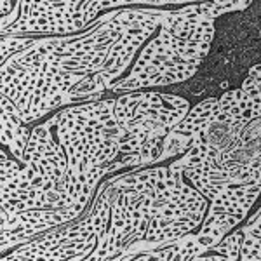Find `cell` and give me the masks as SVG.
Wrapping results in <instances>:
<instances>
[{
	"label": "cell",
	"mask_w": 261,
	"mask_h": 261,
	"mask_svg": "<svg viewBox=\"0 0 261 261\" xmlns=\"http://www.w3.org/2000/svg\"><path fill=\"white\" fill-rule=\"evenodd\" d=\"M125 24L120 9L108 11L79 35L42 37L33 47L14 54L7 61L23 66L49 63L75 73H96L103 68L108 53L124 33Z\"/></svg>",
	"instance_id": "2"
},
{
	"label": "cell",
	"mask_w": 261,
	"mask_h": 261,
	"mask_svg": "<svg viewBox=\"0 0 261 261\" xmlns=\"http://www.w3.org/2000/svg\"><path fill=\"white\" fill-rule=\"evenodd\" d=\"M247 77L256 79V81L261 82V63H258V65H254V66H251L249 71H247Z\"/></svg>",
	"instance_id": "28"
},
{
	"label": "cell",
	"mask_w": 261,
	"mask_h": 261,
	"mask_svg": "<svg viewBox=\"0 0 261 261\" xmlns=\"http://www.w3.org/2000/svg\"><path fill=\"white\" fill-rule=\"evenodd\" d=\"M39 39H33V37L27 35H4L2 42H0V47H2V63H6L11 56L23 50L33 47Z\"/></svg>",
	"instance_id": "20"
},
{
	"label": "cell",
	"mask_w": 261,
	"mask_h": 261,
	"mask_svg": "<svg viewBox=\"0 0 261 261\" xmlns=\"http://www.w3.org/2000/svg\"><path fill=\"white\" fill-rule=\"evenodd\" d=\"M258 216H261V211H259L258 214H256V216H254V218H258Z\"/></svg>",
	"instance_id": "29"
},
{
	"label": "cell",
	"mask_w": 261,
	"mask_h": 261,
	"mask_svg": "<svg viewBox=\"0 0 261 261\" xmlns=\"http://www.w3.org/2000/svg\"><path fill=\"white\" fill-rule=\"evenodd\" d=\"M190 112V103L176 94L157 91L124 92L115 98V113L122 125L136 120H150L174 129Z\"/></svg>",
	"instance_id": "12"
},
{
	"label": "cell",
	"mask_w": 261,
	"mask_h": 261,
	"mask_svg": "<svg viewBox=\"0 0 261 261\" xmlns=\"http://www.w3.org/2000/svg\"><path fill=\"white\" fill-rule=\"evenodd\" d=\"M84 75L49 63L23 66L6 61L0 66V92L14 103L21 119L30 124L45 113L66 107V92Z\"/></svg>",
	"instance_id": "3"
},
{
	"label": "cell",
	"mask_w": 261,
	"mask_h": 261,
	"mask_svg": "<svg viewBox=\"0 0 261 261\" xmlns=\"http://www.w3.org/2000/svg\"><path fill=\"white\" fill-rule=\"evenodd\" d=\"M16 9H19V0H2V18H7Z\"/></svg>",
	"instance_id": "26"
},
{
	"label": "cell",
	"mask_w": 261,
	"mask_h": 261,
	"mask_svg": "<svg viewBox=\"0 0 261 261\" xmlns=\"http://www.w3.org/2000/svg\"><path fill=\"white\" fill-rule=\"evenodd\" d=\"M155 195L150 192L115 190L112 200L110 225L98 247L91 252L87 261L115 259L133 244L145 239L153 214Z\"/></svg>",
	"instance_id": "5"
},
{
	"label": "cell",
	"mask_w": 261,
	"mask_h": 261,
	"mask_svg": "<svg viewBox=\"0 0 261 261\" xmlns=\"http://www.w3.org/2000/svg\"><path fill=\"white\" fill-rule=\"evenodd\" d=\"M127 2L129 0H84L79 9H81V12L86 16L89 23H94L101 11H112L113 7L124 6Z\"/></svg>",
	"instance_id": "21"
},
{
	"label": "cell",
	"mask_w": 261,
	"mask_h": 261,
	"mask_svg": "<svg viewBox=\"0 0 261 261\" xmlns=\"http://www.w3.org/2000/svg\"><path fill=\"white\" fill-rule=\"evenodd\" d=\"M56 136L68 159L70 178L115 161L125 129L117 119L115 98L87 101L58 112Z\"/></svg>",
	"instance_id": "1"
},
{
	"label": "cell",
	"mask_w": 261,
	"mask_h": 261,
	"mask_svg": "<svg viewBox=\"0 0 261 261\" xmlns=\"http://www.w3.org/2000/svg\"><path fill=\"white\" fill-rule=\"evenodd\" d=\"M218 105H220V98H205L195 107L190 108L183 120L178 125H174L176 133L188 134V136H195V134L202 133L209 124L214 120V115L218 112Z\"/></svg>",
	"instance_id": "17"
},
{
	"label": "cell",
	"mask_w": 261,
	"mask_h": 261,
	"mask_svg": "<svg viewBox=\"0 0 261 261\" xmlns=\"http://www.w3.org/2000/svg\"><path fill=\"white\" fill-rule=\"evenodd\" d=\"M89 202H79L68 207H42L30 209L12 216H0V249L2 252L14 249L32 241L37 235L68 225L82 216Z\"/></svg>",
	"instance_id": "11"
},
{
	"label": "cell",
	"mask_w": 261,
	"mask_h": 261,
	"mask_svg": "<svg viewBox=\"0 0 261 261\" xmlns=\"http://www.w3.org/2000/svg\"><path fill=\"white\" fill-rule=\"evenodd\" d=\"M242 261H261V239L246 235L241 249Z\"/></svg>",
	"instance_id": "22"
},
{
	"label": "cell",
	"mask_w": 261,
	"mask_h": 261,
	"mask_svg": "<svg viewBox=\"0 0 261 261\" xmlns=\"http://www.w3.org/2000/svg\"><path fill=\"white\" fill-rule=\"evenodd\" d=\"M246 235H252V237H259L261 239V216L254 218V221H251L249 225L244 226Z\"/></svg>",
	"instance_id": "25"
},
{
	"label": "cell",
	"mask_w": 261,
	"mask_h": 261,
	"mask_svg": "<svg viewBox=\"0 0 261 261\" xmlns=\"http://www.w3.org/2000/svg\"><path fill=\"white\" fill-rule=\"evenodd\" d=\"M244 239H246V231L244 226L239 230H231L225 237L221 239L218 244H214L213 247H209L204 254H200L197 259H205V261H216V259H228L235 261L241 259V249Z\"/></svg>",
	"instance_id": "18"
},
{
	"label": "cell",
	"mask_w": 261,
	"mask_h": 261,
	"mask_svg": "<svg viewBox=\"0 0 261 261\" xmlns=\"http://www.w3.org/2000/svg\"><path fill=\"white\" fill-rule=\"evenodd\" d=\"M30 136L32 130H28L27 122L19 117V110L7 96H2V146L11 151L12 157L21 161Z\"/></svg>",
	"instance_id": "15"
},
{
	"label": "cell",
	"mask_w": 261,
	"mask_h": 261,
	"mask_svg": "<svg viewBox=\"0 0 261 261\" xmlns=\"http://www.w3.org/2000/svg\"><path fill=\"white\" fill-rule=\"evenodd\" d=\"M261 115V82L246 77L239 89L226 91L220 96L216 122H251Z\"/></svg>",
	"instance_id": "14"
},
{
	"label": "cell",
	"mask_w": 261,
	"mask_h": 261,
	"mask_svg": "<svg viewBox=\"0 0 261 261\" xmlns=\"http://www.w3.org/2000/svg\"><path fill=\"white\" fill-rule=\"evenodd\" d=\"M192 141H193V136L171 130V133L166 136V140H164L162 153H161V157H159L157 164L162 161H167V159H171V157H176V155H179V153L183 155L185 151L192 146Z\"/></svg>",
	"instance_id": "19"
},
{
	"label": "cell",
	"mask_w": 261,
	"mask_h": 261,
	"mask_svg": "<svg viewBox=\"0 0 261 261\" xmlns=\"http://www.w3.org/2000/svg\"><path fill=\"white\" fill-rule=\"evenodd\" d=\"M120 12L127 24H125V30L120 35V39L113 44L112 50L108 53L103 68L99 70L108 91L119 81L120 75L129 68L130 63L136 58V53L143 49L145 42L159 30L164 16V9H157V7L155 9L134 7V9H120Z\"/></svg>",
	"instance_id": "9"
},
{
	"label": "cell",
	"mask_w": 261,
	"mask_h": 261,
	"mask_svg": "<svg viewBox=\"0 0 261 261\" xmlns=\"http://www.w3.org/2000/svg\"><path fill=\"white\" fill-rule=\"evenodd\" d=\"M207 211L209 200L195 187L185 178L176 181L155 195L153 214L145 241L162 246L193 233L199 230Z\"/></svg>",
	"instance_id": "4"
},
{
	"label": "cell",
	"mask_w": 261,
	"mask_h": 261,
	"mask_svg": "<svg viewBox=\"0 0 261 261\" xmlns=\"http://www.w3.org/2000/svg\"><path fill=\"white\" fill-rule=\"evenodd\" d=\"M50 2L58 4V6H66V7H73V9H79L84 0H50Z\"/></svg>",
	"instance_id": "27"
},
{
	"label": "cell",
	"mask_w": 261,
	"mask_h": 261,
	"mask_svg": "<svg viewBox=\"0 0 261 261\" xmlns=\"http://www.w3.org/2000/svg\"><path fill=\"white\" fill-rule=\"evenodd\" d=\"M252 0H209V2L188 4L176 11H167L171 18L185 21H214L228 12L244 11L251 6Z\"/></svg>",
	"instance_id": "16"
},
{
	"label": "cell",
	"mask_w": 261,
	"mask_h": 261,
	"mask_svg": "<svg viewBox=\"0 0 261 261\" xmlns=\"http://www.w3.org/2000/svg\"><path fill=\"white\" fill-rule=\"evenodd\" d=\"M200 65L202 61H187L178 56L161 33H157L148 44L143 45L129 75L113 84L110 92L124 94L187 82L197 73Z\"/></svg>",
	"instance_id": "6"
},
{
	"label": "cell",
	"mask_w": 261,
	"mask_h": 261,
	"mask_svg": "<svg viewBox=\"0 0 261 261\" xmlns=\"http://www.w3.org/2000/svg\"><path fill=\"white\" fill-rule=\"evenodd\" d=\"M199 2H209V0H129L127 4L134 6H151V7H161L169 6V4H199Z\"/></svg>",
	"instance_id": "24"
},
{
	"label": "cell",
	"mask_w": 261,
	"mask_h": 261,
	"mask_svg": "<svg viewBox=\"0 0 261 261\" xmlns=\"http://www.w3.org/2000/svg\"><path fill=\"white\" fill-rule=\"evenodd\" d=\"M113 195L115 188L108 187L105 181L96 192L91 211L81 221H73L68 225V237L53 252L50 261H87L110 225Z\"/></svg>",
	"instance_id": "10"
},
{
	"label": "cell",
	"mask_w": 261,
	"mask_h": 261,
	"mask_svg": "<svg viewBox=\"0 0 261 261\" xmlns=\"http://www.w3.org/2000/svg\"><path fill=\"white\" fill-rule=\"evenodd\" d=\"M159 33L183 60L204 61L214 39V21L176 19L164 11Z\"/></svg>",
	"instance_id": "13"
},
{
	"label": "cell",
	"mask_w": 261,
	"mask_h": 261,
	"mask_svg": "<svg viewBox=\"0 0 261 261\" xmlns=\"http://www.w3.org/2000/svg\"><path fill=\"white\" fill-rule=\"evenodd\" d=\"M261 193V179L249 185H228L209 202V211L195 233L205 249L213 247L246 220Z\"/></svg>",
	"instance_id": "8"
},
{
	"label": "cell",
	"mask_w": 261,
	"mask_h": 261,
	"mask_svg": "<svg viewBox=\"0 0 261 261\" xmlns=\"http://www.w3.org/2000/svg\"><path fill=\"white\" fill-rule=\"evenodd\" d=\"M91 24L81 9L58 6L50 0H19V18L0 30V35L63 37L84 32Z\"/></svg>",
	"instance_id": "7"
},
{
	"label": "cell",
	"mask_w": 261,
	"mask_h": 261,
	"mask_svg": "<svg viewBox=\"0 0 261 261\" xmlns=\"http://www.w3.org/2000/svg\"><path fill=\"white\" fill-rule=\"evenodd\" d=\"M252 141H261V115L247 122L246 127L242 129L241 140H239V150Z\"/></svg>",
	"instance_id": "23"
}]
</instances>
